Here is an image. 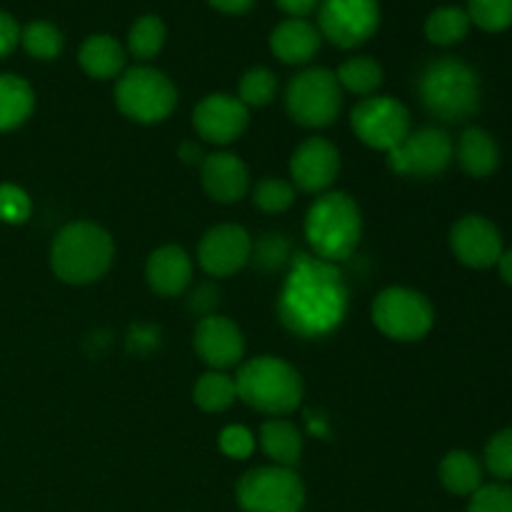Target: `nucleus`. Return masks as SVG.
Instances as JSON below:
<instances>
[{
  "instance_id": "c9c22d12",
  "label": "nucleus",
  "mask_w": 512,
  "mask_h": 512,
  "mask_svg": "<svg viewBox=\"0 0 512 512\" xmlns=\"http://www.w3.org/2000/svg\"><path fill=\"white\" fill-rule=\"evenodd\" d=\"M30 205L28 193L18 185L3 183L0 185V220L8 225H23L30 218Z\"/></svg>"
},
{
  "instance_id": "2f4dec72",
  "label": "nucleus",
  "mask_w": 512,
  "mask_h": 512,
  "mask_svg": "<svg viewBox=\"0 0 512 512\" xmlns=\"http://www.w3.org/2000/svg\"><path fill=\"white\" fill-rule=\"evenodd\" d=\"M275 90H278V80H275L273 70L258 65L240 78L238 100L245 108H263L275 98Z\"/></svg>"
},
{
  "instance_id": "bb28decb",
  "label": "nucleus",
  "mask_w": 512,
  "mask_h": 512,
  "mask_svg": "<svg viewBox=\"0 0 512 512\" xmlns=\"http://www.w3.org/2000/svg\"><path fill=\"white\" fill-rule=\"evenodd\" d=\"M238 398V390H235V378L213 370V373L200 375L198 383L193 388V400L200 410L205 413H225L230 405Z\"/></svg>"
},
{
  "instance_id": "a878e982",
  "label": "nucleus",
  "mask_w": 512,
  "mask_h": 512,
  "mask_svg": "<svg viewBox=\"0 0 512 512\" xmlns=\"http://www.w3.org/2000/svg\"><path fill=\"white\" fill-rule=\"evenodd\" d=\"M470 28H473V23L468 18V10L458 8V5H443V8L433 10L425 20V38L440 48H450V45L463 43Z\"/></svg>"
},
{
  "instance_id": "7c9ffc66",
  "label": "nucleus",
  "mask_w": 512,
  "mask_h": 512,
  "mask_svg": "<svg viewBox=\"0 0 512 512\" xmlns=\"http://www.w3.org/2000/svg\"><path fill=\"white\" fill-rule=\"evenodd\" d=\"M468 18L485 33H505L512 28V0H468Z\"/></svg>"
},
{
  "instance_id": "39448f33",
  "label": "nucleus",
  "mask_w": 512,
  "mask_h": 512,
  "mask_svg": "<svg viewBox=\"0 0 512 512\" xmlns=\"http://www.w3.org/2000/svg\"><path fill=\"white\" fill-rule=\"evenodd\" d=\"M235 390L238 398L253 410L280 418L300 408L305 385L298 370L283 358L260 355L238 370Z\"/></svg>"
},
{
  "instance_id": "4be33fe9",
  "label": "nucleus",
  "mask_w": 512,
  "mask_h": 512,
  "mask_svg": "<svg viewBox=\"0 0 512 512\" xmlns=\"http://www.w3.org/2000/svg\"><path fill=\"white\" fill-rule=\"evenodd\" d=\"M458 163L470 178H488L500 165V148L483 128H468L458 140Z\"/></svg>"
},
{
  "instance_id": "6ab92c4d",
  "label": "nucleus",
  "mask_w": 512,
  "mask_h": 512,
  "mask_svg": "<svg viewBox=\"0 0 512 512\" xmlns=\"http://www.w3.org/2000/svg\"><path fill=\"white\" fill-rule=\"evenodd\" d=\"M145 278H148L153 293L163 295V298H175V295L185 293L193 280V260L180 245H163L150 253Z\"/></svg>"
},
{
  "instance_id": "b1692460",
  "label": "nucleus",
  "mask_w": 512,
  "mask_h": 512,
  "mask_svg": "<svg viewBox=\"0 0 512 512\" xmlns=\"http://www.w3.org/2000/svg\"><path fill=\"white\" fill-rule=\"evenodd\" d=\"M260 445L263 453L280 468H293L303 455V435L290 420L283 418L265 420L260 428Z\"/></svg>"
},
{
  "instance_id": "ea45409f",
  "label": "nucleus",
  "mask_w": 512,
  "mask_h": 512,
  "mask_svg": "<svg viewBox=\"0 0 512 512\" xmlns=\"http://www.w3.org/2000/svg\"><path fill=\"white\" fill-rule=\"evenodd\" d=\"M278 8L283 13H288L290 18H308L310 13H315L320 5V0H275Z\"/></svg>"
},
{
  "instance_id": "72a5a7b5",
  "label": "nucleus",
  "mask_w": 512,
  "mask_h": 512,
  "mask_svg": "<svg viewBox=\"0 0 512 512\" xmlns=\"http://www.w3.org/2000/svg\"><path fill=\"white\" fill-rule=\"evenodd\" d=\"M253 203L258 205L263 213H285V210L295 203L293 183L280 178L260 180L253 190Z\"/></svg>"
},
{
  "instance_id": "9b49d317",
  "label": "nucleus",
  "mask_w": 512,
  "mask_h": 512,
  "mask_svg": "<svg viewBox=\"0 0 512 512\" xmlns=\"http://www.w3.org/2000/svg\"><path fill=\"white\" fill-rule=\"evenodd\" d=\"M350 125L368 148L383 150V153L398 148L413 130L410 110L388 95H370L360 100L350 113Z\"/></svg>"
},
{
  "instance_id": "423d86ee",
  "label": "nucleus",
  "mask_w": 512,
  "mask_h": 512,
  "mask_svg": "<svg viewBox=\"0 0 512 512\" xmlns=\"http://www.w3.org/2000/svg\"><path fill=\"white\" fill-rule=\"evenodd\" d=\"M178 103L173 80L160 70L138 65L125 70L115 85V105L125 118L143 125L163 123Z\"/></svg>"
},
{
  "instance_id": "79ce46f5",
  "label": "nucleus",
  "mask_w": 512,
  "mask_h": 512,
  "mask_svg": "<svg viewBox=\"0 0 512 512\" xmlns=\"http://www.w3.org/2000/svg\"><path fill=\"white\" fill-rule=\"evenodd\" d=\"M178 153H180V158H183V163H188V165H198L205 160L203 150H200V145L195 143V140H185V143L180 145Z\"/></svg>"
},
{
  "instance_id": "a19ab883",
  "label": "nucleus",
  "mask_w": 512,
  "mask_h": 512,
  "mask_svg": "<svg viewBox=\"0 0 512 512\" xmlns=\"http://www.w3.org/2000/svg\"><path fill=\"white\" fill-rule=\"evenodd\" d=\"M215 10L225 15H243L255 5V0H208Z\"/></svg>"
},
{
  "instance_id": "5701e85b",
  "label": "nucleus",
  "mask_w": 512,
  "mask_h": 512,
  "mask_svg": "<svg viewBox=\"0 0 512 512\" xmlns=\"http://www.w3.org/2000/svg\"><path fill=\"white\" fill-rule=\"evenodd\" d=\"M438 478L448 493L458 498H470L475 490L483 488V463L468 450H453L440 460Z\"/></svg>"
},
{
  "instance_id": "a211bd4d",
  "label": "nucleus",
  "mask_w": 512,
  "mask_h": 512,
  "mask_svg": "<svg viewBox=\"0 0 512 512\" xmlns=\"http://www.w3.org/2000/svg\"><path fill=\"white\" fill-rule=\"evenodd\" d=\"M200 180L203 188L215 203L233 205L243 200L250 190L248 165L233 153H213L205 155L200 163Z\"/></svg>"
},
{
  "instance_id": "9d476101",
  "label": "nucleus",
  "mask_w": 512,
  "mask_h": 512,
  "mask_svg": "<svg viewBox=\"0 0 512 512\" xmlns=\"http://www.w3.org/2000/svg\"><path fill=\"white\" fill-rule=\"evenodd\" d=\"M455 158L453 138L443 128L410 130L408 138L388 153V168L393 173L405 175V178L430 180L438 178L440 173L448 170V165Z\"/></svg>"
},
{
  "instance_id": "37998d69",
  "label": "nucleus",
  "mask_w": 512,
  "mask_h": 512,
  "mask_svg": "<svg viewBox=\"0 0 512 512\" xmlns=\"http://www.w3.org/2000/svg\"><path fill=\"white\" fill-rule=\"evenodd\" d=\"M498 270H500V278H503V283H508L512 288V248L503 250V255H500V260H498Z\"/></svg>"
},
{
  "instance_id": "58836bf2",
  "label": "nucleus",
  "mask_w": 512,
  "mask_h": 512,
  "mask_svg": "<svg viewBox=\"0 0 512 512\" xmlns=\"http://www.w3.org/2000/svg\"><path fill=\"white\" fill-rule=\"evenodd\" d=\"M18 43H20V25L15 23L13 15L0 10V58L13 53Z\"/></svg>"
},
{
  "instance_id": "393cba45",
  "label": "nucleus",
  "mask_w": 512,
  "mask_h": 512,
  "mask_svg": "<svg viewBox=\"0 0 512 512\" xmlns=\"http://www.w3.org/2000/svg\"><path fill=\"white\" fill-rule=\"evenodd\" d=\"M35 108V95L28 80L18 75H0V133L15 130L30 118Z\"/></svg>"
},
{
  "instance_id": "f704fd0d",
  "label": "nucleus",
  "mask_w": 512,
  "mask_h": 512,
  "mask_svg": "<svg viewBox=\"0 0 512 512\" xmlns=\"http://www.w3.org/2000/svg\"><path fill=\"white\" fill-rule=\"evenodd\" d=\"M468 512H512V488L508 483L483 485L470 495Z\"/></svg>"
},
{
  "instance_id": "c756f323",
  "label": "nucleus",
  "mask_w": 512,
  "mask_h": 512,
  "mask_svg": "<svg viewBox=\"0 0 512 512\" xmlns=\"http://www.w3.org/2000/svg\"><path fill=\"white\" fill-rule=\"evenodd\" d=\"M20 43L28 50V55L38 60H55L63 53V33L48 20H33L20 30Z\"/></svg>"
},
{
  "instance_id": "dca6fc26",
  "label": "nucleus",
  "mask_w": 512,
  "mask_h": 512,
  "mask_svg": "<svg viewBox=\"0 0 512 512\" xmlns=\"http://www.w3.org/2000/svg\"><path fill=\"white\" fill-rule=\"evenodd\" d=\"M340 173V153L330 140L308 138L290 158L293 188L303 193H325Z\"/></svg>"
},
{
  "instance_id": "0eeeda50",
  "label": "nucleus",
  "mask_w": 512,
  "mask_h": 512,
  "mask_svg": "<svg viewBox=\"0 0 512 512\" xmlns=\"http://www.w3.org/2000/svg\"><path fill=\"white\" fill-rule=\"evenodd\" d=\"M285 108L303 128H328L343 108V88L333 70L308 68L290 80Z\"/></svg>"
},
{
  "instance_id": "412c9836",
  "label": "nucleus",
  "mask_w": 512,
  "mask_h": 512,
  "mask_svg": "<svg viewBox=\"0 0 512 512\" xmlns=\"http://www.w3.org/2000/svg\"><path fill=\"white\" fill-rule=\"evenodd\" d=\"M78 63L90 78L110 80L120 78L125 70V48L113 35H90L78 50Z\"/></svg>"
},
{
  "instance_id": "7ed1b4c3",
  "label": "nucleus",
  "mask_w": 512,
  "mask_h": 512,
  "mask_svg": "<svg viewBox=\"0 0 512 512\" xmlns=\"http://www.w3.org/2000/svg\"><path fill=\"white\" fill-rule=\"evenodd\" d=\"M113 238L100 225L78 220L68 223L50 245V268L63 283L90 285L113 265Z\"/></svg>"
},
{
  "instance_id": "1a4fd4ad",
  "label": "nucleus",
  "mask_w": 512,
  "mask_h": 512,
  "mask_svg": "<svg viewBox=\"0 0 512 512\" xmlns=\"http://www.w3.org/2000/svg\"><path fill=\"white\" fill-rule=\"evenodd\" d=\"M373 323L400 343L423 340L433 330L435 313L430 300L413 288H385L373 303Z\"/></svg>"
},
{
  "instance_id": "6e6552de",
  "label": "nucleus",
  "mask_w": 512,
  "mask_h": 512,
  "mask_svg": "<svg viewBox=\"0 0 512 512\" xmlns=\"http://www.w3.org/2000/svg\"><path fill=\"white\" fill-rule=\"evenodd\" d=\"M235 498L243 512H303L305 485L295 470L268 465L248 470L235 488Z\"/></svg>"
},
{
  "instance_id": "2eb2a0df",
  "label": "nucleus",
  "mask_w": 512,
  "mask_h": 512,
  "mask_svg": "<svg viewBox=\"0 0 512 512\" xmlns=\"http://www.w3.org/2000/svg\"><path fill=\"white\" fill-rule=\"evenodd\" d=\"M250 113L235 95L210 93L195 105L193 128L203 140L215 145H228L238 140L248 128Z\"/></svg>"
},
{
  "instance_id": "f03ea898",
  "label": "nucleus",
  "mask_w": 512,
  "mask_h": 512,
  "mask_svg": "<svg viewBox=\"0 0 512 512\" xmlns=\"http://www.w3.org/2000/svg\"><path fill=\"white\" fill-rule=\"evenodd\" d=\"M423 108L443 123H465L480 108V78L460 58L430 60L418 78Z\"/></svg>"
},
{
  "instance_id": "f257e3e1",
  "label": "nucleus",
  "mask_w": 512,
  "mask_h": 512,
  "mask_svg": "<svg viewBox=\"0 0 512 512\" xmlns=\"http://www.w3.org/2000/svg\"><path fill=\"white\" fill-rule=\"evenodd\" d=\"M348 288L343 273L328 260L298 255L278 300L280 323L300 338H320L343 323Z\"/></svg>"
},
{
  "instance_id": "c85d7f7f",
  "label": "nucleus",
  "mask_w": 512,
  "mask_h": 512,
  "mask_svg": "<svg viewBox=\"0 0 512 512\" xmlns=\"http://www.w3.org/2000/svg\"><path fill=\"white\" fill-rule=\"evenodd\" d=\"M165 23L158 15H143L130 25L128 33V50L138 60H153L165 45Z\"/></svg>"
},
{
  "instance_id": "e433bc0d",
  "label": "nucleus",
  "mask_w": 512,
  "mask_h": 512,
  "mask_svg": "<svg viewBox=\"0 0 512 512\" xmlns=\"http://www.w3.org/2000/svg\"><path fill=\"white\" fill-rule=\"evenodd\" d=\"M220 450H223L228 458L245 460L253 455L255 450V438L248 428L243 425H228V428L220 433Z\"/></svg>"
},
{
  "instance_id": "473e14b6",
  "label": "nucleus",
  "mask_w": 512,
  "mask_h": 512,
  "mask_svg": "<svg viewBox=\"0 0 512 512\" xmlns=\"http://www.w3.org/2000/svg\"><path fill=\"white\" fill-rule=\"evenodd\" d=\"M483 465L498 483L512 480V428L500 430L488 440L483 453Z\"/></svg>"
},
{
  "instance_id": "ddd939ff",
  "label": "nucleus",
  "mask_w": 512,
  "mask_h": 512,
  "mask_svg": "<svg viewBox=\"0 0 512 512\" xmlns=\"http://www.w3.org/2000/svg\"><path fill=\"white\" fill-rule=\"evenodd\" d=\"M253 260V240L240 225H215L198 245V263L210 278H228Z\"/></svg>"
},
{
  "instance_id": "f8f14e48",
  "label": "nucleus",
  "mask_w": 512,
  "mask_h": 512,
  "mask_svg": "<svg viewBox=\"0 0 512 512\" xmlns=\"http://www.w3.org/2000/svg\"><path fill=\"white\" fill-rule=\"evenodd\" d=\"M380 28V0H320L318 30L343 50L368 43Z\"/></svg>"
},
{
  "instance_id": "4c0bfd02",
  "label": "nucleus",
  "mask_w": 512,
  "mask_h": 512,
  "mask_svg": "<svg viewBox=\"0 0 512 512\" xmlns=\"http://www.w3.org/2000/svg\"><path fill=\"white\" fill-rule=\"evenodd\" d=\"M288 240L283 235H265L258 245H253V255L255 263L260 265L263 270H273L288 258Z\"/></svg>"
},
{
  "instance_id": "aec40b11",
  "label": "nucleus",
  "mask_w": 512,
  "mask_h": 512,
  "mask_svg": "<svg viewBox=\"0 0 512 512\" xmlns=\"http://www.w3.org/2000/svg\"><path fill=\"white\" fill-rule=\"evenodd\" d=\"M320 30L305 18H288L270 33V50L278 60L288 65H303L315 58L320 50Z\"/></svg>"
},
{
  "instance_id": "4468645a",
  "label": "nucleus",
  "mask_w": 512,
  "mask_h": 512,
  "mask_svg": "<svg viewBox=\"0 0 512 512\" xmlns=\"http://www.w3.org/2000/svg\"><path fill=\"white\" fill-rule=\"evenodd\" d=\"M450 248L463 265L485 270L498 265L505 245L493 220H488L485 215H465L450 230Z\"/></svg>"
},
{
  "instance_id": "20e7f679",
  "label": "nucleus",
  "mask_w": 512,
  "mask_h": 512,
  "mask_svg": "<svg viewBox=\"0 0 512 512\" xmlns=\"http://www.w3.org/2000/svg\"><path fill=\"white\" fill-rule=\"evenodd\" d=\"M363 235V215L348 193H325L305 215V238L315 258L343 263L355 253Z\"/></svg>"
},
{
  "instance_id": "cd10ccee",
  "label": "nucleus",
  "mask_w": 512,
  "mask_h": 512,
  "mask_svg": "<svg viewBox=\"0 0 512 512\" xmlns=\"http://www.w3.org/2000/svg\"><path fill=\"white\" fill-rule=\"evenodd\" d=\"M340 88L350 90L355 95H363V98H370L375 95V90L383 85V68L375 58H368V55H358V58L345 60L343 65L335 73Z\"/></svg>"
},
{
  "instance_id": "f3484780",
  "label": "nucleus",
  "mask_w": 512,
  "mask_h": 512,
  "mask_svg": "<svg viewBox=\"0 0 512 512\" xmlns=\"http://www.w3.org/2000/svg\"><path fill=\"white\" fill-rule=\"evenodd\" d=\"M198 358L213 370H228L238 365L245 355V338L233 320L223 315H205L193 333Z\"/></svg>"
}]
</instances>
